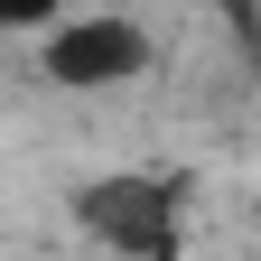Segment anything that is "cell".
I'll list each match as a JSON object with an SVG mask.
<instances>
[{
    "mask_svg": "<svg viewBox=\"0 0 261 261\" xmlns=\"http://www.w3.org/2000/svg\"><path fill=\"white\" fill-rule=\"evenodd\" d=\"M28 65H38V84H56V93H121V84H140L159 65V38H149L140 10L84 0L75 19H56L47 38L28 47Z\"/></svg>",
    "mask_w": 261,
    "mask_h": 261,
    "instance_id": "6da1fadb",
    "label": "cell"
},
{
    "mask_svg": "<svg viewBox=\"0 0 261 261\" xmlns=\"http://www.w3.org/2000/svg\"><path fill=\"white\" fill-rule=\"evenodd\" d=\"M177 177H149V168H121V177H93L75 196V224L112 261H177L187 252V205H177Z\"/></svg>",
    "mask_w": 261,
    "mask_h": 261,
    "instance_id": "7a4b0ae2",
    "label": "cell"
},
{
    "mask_svg": "<svg viewBox=\"0 0 261 261\" xmlns=\"http://www.w3.org/2000/svg\"><path fill=\"white\" fill-rule=\"evenodd\" d=\"M75 10H84V0H0V28H10L19 47H38L47 28H56V19H75Z\"/></svg>",
    "mask_w": 261,
    "mask_h": 261,
    "instance_id": "3957f363",
    "label": "cell"
},
{
    "mask_svg": "<svg viewBox=\"0 0 261 261\" xmlns=\"http://www.w3.org/2000/svg\"><path fill=\"white\" fill-rule=\"evenodd\" d=\"M252 224H261V205H252Z\"/></svg>",
    "mask_w": 261,
    "mask_h": 261,
    "instance_id": "277c9868",
    "label": "cell"
}]
</instances>
